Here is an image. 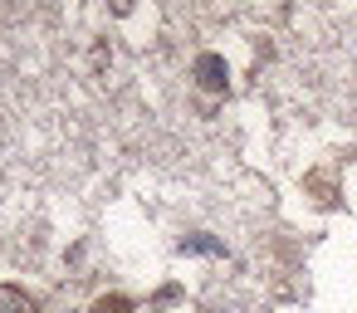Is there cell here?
I'll return each instance as SVG.
<instances>
[{
  "mask_svg": "<svg viewBox=\"0 0 357 313\" xmlns=\"http://www.w3.org/2000/svg\"><path fill=\"white\" fill-rule=\"evenodd\" d=\"M196 84L211 89V93H225V84H230L225 59H220V54H201V59H196Z\"/></svg>",
  "mask_w": 357,
  "mask_h": 313,
  "instance_id": "obj_1",
  "label": "cell"
},
{
  "mask_svg": "<svg viewBox=\"0 0 357 313\" xmlns=\"http://www.w3.org/2000/svg\"><path fill=\"white\" fill-rule=\"evenodd\" d=\"M0 313H40V303L20 284H0Z\"/></svg>",
  "mask_w": 357,
  "mask_h": 313,
  "instance_id": "obj_2",
  "label": "cell"
},
{
  "mask_svg": "<svg viewBox=\"0 0 357 313\" xmlns=\"http://www.w3.org/2000/svg\"><path fill=\"white\" fill-rule=\"evenodd\" d=\"M89 313H137V308H132V298H123V293H103V298H93Z\"/></svg>",
  "mask_w": 357,
  "mask_h": 313,
  "instance_id": "obj_3",
  "label": "cell"
}]
</instances>
